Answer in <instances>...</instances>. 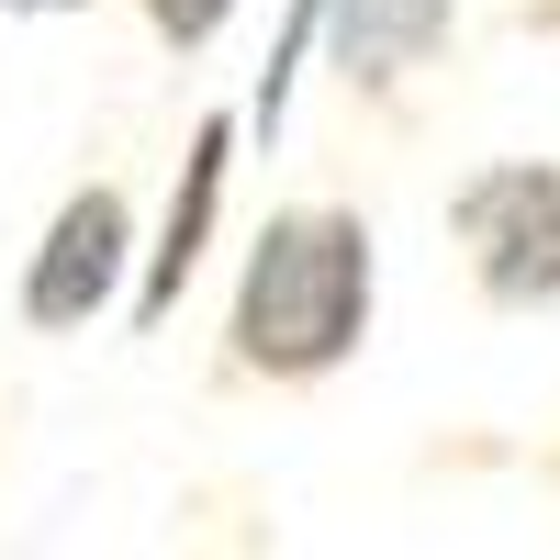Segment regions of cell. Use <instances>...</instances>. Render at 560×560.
I'll use <instances>...</instances> for the list:
<instances>
[{"label": "cell", "mask_w": 560, "mask_h": 560, "mask_svg": "<svg viewBox=\"0 0 560 560\" xmlns=\"http://www.w3.org/2000/svg\"><path fill=\"white\" fill-rule=\"evenodd\" d=\"M370 337V224L359 213H280L236 280V370L325 382Z\"/></svg>", "instance_id": "obj_1"}, {"label": "cell", "mask_w": 560, "mask_h": 560, "mask_svg": "<svg viewBox=\"0 0 560 560\" xmlns=\"http://www.w3.org/2000/svg\"><path fill=\"white\" fill-rule=\"evenodd\" d=\"M448 224H459V247H471V280L493 303H560V168H538V158H504V168H482L471 191L448 202Z\"/></svg>", "instance_id": "obj_2"}, {"label": "cell", "mask_w": 560, "mask_h": 560, "mask_svg": "<svg viewBox=\"0 0 560 560\" xmlns=\"http://www.w3.org/2000/svg\"><path fill=\"white\" fill-rule=\"evenodd\" d=\"M124 191H79L57 224H45V258H34V280H23V314L34 325H90L113 303V280H124Z\"/></svg>", "instance_id": "obj_3"}, {"label": "cell", "mask_w": 560, "mask_h": 560, "mask_svg": "<svg viewBox=\"0 0 560 560\" xmlns=\"http://www.w3.org/2000/svg\"><path fill=\"white\" fill-rule=\"evenodd\" d=\"M459 23V0H337V68L359 90H393L404 68H427Z\"/></svg>", "instance_id": "obj_4"}, {"label": "cell", "mask_w": 560, "mask_h": 560, "mask_svg": "<svg viewBox=\"0 0 560 560\" xmlns=\"http://www.w3.org/2000/svg\"><path fill=\"white\" fill-rule=\"evenodd\" d=\"M213 191H224V124H202L191 135V191L168 202V247H158V280H147V314L191 280V258H202V224H213Z\"/></svg>", "instance_id": "obj_5"}, {"label": "cell", "mask_w": 560, "mask_h": 560, "mask_svg": "<svg viewBox=\"0 0 560 560\" xmlns=\"http://www.w3.org/2000/svg\"><path fill=\"white\" fill-rule=\"evenodd\" d=\"M224 12H236V0H147L158 45H213V34H224Z\"/></svg>", "instance_id": "obj_6"}, {"label": "cell", "mask_w": 560, "mask_h": 560, "mask_svg": "<svg viewBox=\"0 0 560 560\" xmlns=\"http://www.w3.org/2000/svg\"><path fill=\"white\" fill-rule=\"evenodd\" d=\"M0 12H79V0H0Z\"/></svg>", "instance_id": "obj_7"}]
</instances>
